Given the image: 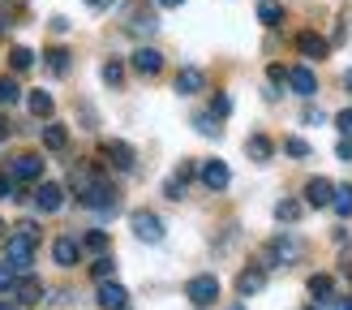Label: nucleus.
I'll list each match as a JSON object with an SVG mask.
<instances>
[{"mask_svg": "<svg viewBox=\"0 0 352 310\" xmlns=\"http://www.w3.org/2000/svg\"><path fill=\"white\" fill-rule=\"evenodd\" d=\"M185 185H189V181H181V177H172V181L164 185V194H168L172 203H181V198H185Z\"/></svg>", "mask_w": 352, "mask_h": 310, "instance_id": "nucleus-34", "label": "nucleus"}, {"mask_svg": "<svg viewBox=\"0 0 352 310\" xmlns=\"http://www.w3.org/2000/svg\"><path fill=\"white\" fill-rule=\"evenodd\" d=\"M13 280H17L13 263H0V293H5V289H13Z\"/></svg>", "mask_w": 352, "mask_h": 310, "instance_id": "nucleus-35", "label": "nucleus"}, {"mask_svg": "<svg viewBox=\"0 0 352 310\" xmlns=\"http://www.w3.org/2000/svg\"><path fill=\"white\" fill-rule=\"evenodd\" d=\"M344 91L352 95V69H348V74H344Z\"/></svg>", "mask_w": 352, "mask_h": 310, "instance_id": "nucleus-43", "label": "nucleus"}, {"mask_svg": "<svg viewBox=\"0 0 352 310\" xmlns=\"http://www.w3.org/2000/svg\"><path fill=\"white\" fill-rule=\"evenodd\" d=\"M185 298L202 310V306H210V302L219 298V280H215V276H193V280L185 285Z\"/></svg>", "mask_w": 352, "mask_h": 310, "instance_id": "nucleus-5", "label": "nucleus"}, {"mask_svg": "<svg viewBox=\"0 0 352 310\" xmlns=\"http://www.w3.org/2000/svg\"><path fill=\"white\" fill-rule=\"evenodd\" d=\"M86 5H91V9H108L112 0H86Z\"/></svg>", "mask_w": 352, "mask_h": 310, "instance_id": "nucleus-42", "label": "nucleus"}, {"mask_svg": "<svg viewBox=\"0 0 352 310\" xmlns=\"http://www.w3.org/2000/svg\"><path fill=\"white\" fill-rule=\"evenodd\" d=\"M9 177L13 181H39L43 177V160L39 155H17V160L9 164Z\"/></svg>", "mask_w": 352, "mask_h": 310, "instance_id": "nucleus-10", "label": "nucleus"}, {"mask_svg": "<svg viewBox=\"0 0 352 310\" xmlns=\"http://www.w3.org/2000/svg\"><path fill=\"white\" fill-rule=\"evenodd\" d=\"M43 56H47V69H52L56 78H69V69H74V61H69V52H65V48H47Z\"/></svg>", "mask_w": 352, "mask_h": 310, "instance_id": "nucleus-21", "label": "nucleus"}, {"mask_svg": "<svg viewBox=\"0 0 352 310\" xmlns=\"http://www.w3.org/2000/svg\"><path fill=\"white\" fill-rule=\"evenodd\" d=\"M301 211H305L301 198H279V203H275V220H279V224H296V220H301Z\"/></svg>", "mask_w": 352, "mask_h": 310, "instance_id": "nucleus-20", "label": "nucleus"}, {"mask_svg": "<svg viewBox=\"0 0 352 310\" xmlns=\"http://www.w3.org/2000/svg\"><path fill=\"white\" fill-rule=\"evenodd\" d=\"M301 310H322V306H301Z\"/></svg>", "mask_w": 352, "mask_h": 310, "instance_id": "nucleus-47", "label": "nucleus"}, {"mask_svg": "<svg viewBox=\"0 0 352 310\" xmlns=\"http://www.w3.org/2000/svg\"><path fill=\"white\" fill-rule=\"evenodd\" d=\"M262 285H267V271H262V267H245V271L236 276V293H241V298H254V293H262Z\"/></svg>", "mask_w": 352, "mask_h": 310, "instance_id": "nucleus-16", "label": "nucleus"}, {"mask_svg": "<svg viewBox=\"0 0 352 310\" xmlns=\"http://www.w3.org/2000/svg\"><path fill=\"white\" fill-rule=\"evenodd\" d=\"M322 310H352V298H327Z\"/></svg>", "mask_w": 352, "mask_h": 310, "instance_id": "nucleus-39", "label": "nucleus"}, {"mask_svg": "<svg viewBox=\"0 0 352 310\" xmlns=\"http://www.w3.org/2000/svg\"><path fill=\"white\" fill-rule=\"evenodd\" d=\"M198 177H202V185H206V189H228L232 172H228V164H223V160H206V164L198 168Z\"/></svg>", "mask_w": 352, "mask_h": 310, "instance_id": "nucleus-11", "label": "nucleus"}, {"mask_svg": "<svg viewBox=\"0 0 352 310\" xmlns=\"http://www.w3.org/2000/svg\"><path fill=\"white\" fill-rule=\"evenodd\" d=\"M193 125H198V134H206V138H219V134H223V125H219V116H215V112L193 116Z\"/></svg>", "mask_w": 352, "mask_h": 310, "instance_id": "nucleus-27", "label": "nucleus"}, {"mask_svg": "<svg viewBox=\"0 0 352 310\" xmlns=\"http://www.w3.org/2000/svg\"><path fill=\"white\" fill-rule=\"evenodd\" d=\"M65 143H69L65 125H56V121H52V125L43 130V147H47V151H65Z\"/></svg>", "mask_w": 352, "mask_h": 310, "instance_id": "nucleus-25", "label": "nucleus"}, {"mask_svg": "<svg viewBox=\"0 0 352 310\" xmlns=\"http://www.w3.org/2000/svg\"><path fill=\"white\" fill-rule=\"evenodd\" d=\"M99 306H103V310H125V306H129L125 285H116V280H99Z\"/></svg>", "mask_w": 352, "mask_h": 310, "instance_id": "nucleus-13", "label": "nucleus"}, {"mask_svg": "<svg viewBox=\"0 0 352 310\" xmlns=\"http://www.w3.org/2000/svg\"><path fill=\"white\" fill-rule=\"evenodd\" d=\"M17 95H22V91H17V82L13 78H0V103H17Z\"/></svg>", "mask_w": 352, "mask_h": 310, "instance_id": "nucleus-33", "label": "nucleus"}, {"mask_svg": "<svg viewBox=\"0 0 352 310\" xmlns=\"http://www.w3.org/2000/svg\"><path fill=\"white\" fill-rule=\"evenodd\" d=\"M9 263H13V271H22V276L34 267V237H30V233L17 229V233L9 237Z\"/></svg>", "mask_w": 352, "mask_h": 310, "instance_id": "nucleus-4", "label": "nucleus"}, {"mask_svg": "<svg viewBox=\"0 0 352 310\" xmlns=\"http://www.w3.org/2000/svg\"><path fill=\"white\" fill-rule=\"evenodd\" d=\"M108 246H112V241H108V233H103V229H91V233L82 237V250H86V254H95V258L108 254Z\"/></svg>", "mask_w": 352, "mask_h": 310, "instance_id": "nucleus-22", "label": "nucleus"}, {"mask_svg": "<svg viewBox=\"0 0 352 310\" xmlns=\"http://www.w3.org/2000/svg\"><path fill=\"white\" fill-rule=\"evenodd\" d=\"M133 69H138L142 78H160V74H164V52H160V48H138V52H133Z\"/></svg>", "mask_w": 352, "mask_h": 310, "instance_id": "nucleus-7", "label": "nucleus"}, {"mask_svg": "<svg viewBox=\"0 0 352 310\" xmlns=\"http://www.w3.org/2000/svg\"><path fill=\"white\" fill-rule=\"evenodd\" d=\"M288 86H292L301 99H314V95H318V78H314V69H305V65H292V69H288Z\"/></svg>", "mask_w": 352, "mask_h": 310, "instance_id": "nucleus-8", "label": "nucleus"}, {"mask_svg": "<svg viewBox=\"0 0 352 310\" xmlns=\"http://www.w3.org/2000/svg\"><path fill=\"white\" fill-rule=\"evenodd\" d=\"M331 198H336V185H331L327 177H314V181L305 185V203H309V207H331Z\"/></svg>", "mask_w": 352, "mask_h": 310, "instance_id": "nucleus-15", "label": "nucleus"}, {"mask_svg": "<svg viewBox=\"0 0 352 310\" xmlns=\"http://www.w3.org/2000/svg\"><path fill=\"white\" fill-rule=\"evenodd\" d=\"M0 34H5V26H0Z\"/></svg>", "mask_w": 352, "mask_h": 310, "instance_id": "nucleus-48", "label": "nucleus"}, {"mask_svg": "<svg viewBox=\"0 0 352 310\" xmlns=\"http://www.w3.org/2000/svg\"><path fill=\"white\" fill-rule=\"evenodd\" d=\"M202 86H206V74H202V69H193V65H185L181 74H176V91H181V95H198Z\"/></svg>", "mask_w": 352, "mask_h": 310, "instance_id": "nucleus-17", "label": "nucleus"}, {"mask_svg": "<svg viewBox=\"0 0 352 310\" xmlns=\"http://www.w3.org/2000/svg\"><path fill=\"white\" fill-rule=\"evenodd\" d=\"M52 258H56L60 267H78V258H82V246L74 237H56L52 241Z\"/></svg>", "mask_w": 352, "mask_h": 310, "instance_id": "nucleus-14", "label": "nucleus"}, {"mask_svg": "<svg viewBox=\"0 0 352 310\" xmlns=\"http://www.w3.org/2000/svg\"><path fill=\"white\" fill-rule=\"evenodd\" d=\"M103 82H108V86H125V65H120V61H103Z\"/></svg>", "mask_w": 352, "mask_h": 310, "instance_id": "nucleus-29", "label": "nucleus"}, {"mask_svg": "<svg viewBox=\"0 0 352 310\" xmlns=\"http://www.w3.org/2000/svg\"><path fill=\"white\" fill-rule=\"evenodd\" d=\"M245 155H250V160H254V164H267V160H271V155H275V143H271V138H267V134H254V138H250V143H245Z\"/></svg>", "mask_w": 352, "mask_h": 310, "instance_id": "nucleus-19", "label": "nucleus"}, {"mask_svg": "<svg viewBox=\"0 0 352 310\" xmlns=\"http://www.w3.org/2000/svg\"><path fill=\"white\" fill-rule=\"evenodd\" d=\"M336 125H340V134H344V138H352V108H344V112L336 116Z\"/></svg>", "mask_w": 352, "mask_h": 310, "instance_id": "nucleus-37", "label": "nucleus"}, {"mask_svg": "<svg viewBox=\"0 0 352 310\" xmlns=\"http://www.w3.org/2000/svg\"><path fill=\"white\" fill-rule=\"evenodd\" d=\"M336 155H340L344 164H352V138H340V143H336Z\"/></svg>", "mask_w": 352, "mask_h": 310, "instance_id": "nucleus-38", "label": "nucleus"}, {"mask_svg": "<svg viewBox=\"0 0 352 310\" xmlns=\"http://www.w3.org/2000/svg\"><path fill=\"white\" fill-rule=\"evenodd\" d=\"M99 155H108V164L120 168V172H133V164H138L133 147H129V143H116V138H108V143L99 147Z\"/></svg>", "mask_w": 352, "mask_h": 310, "instance_id": "nucleus-6", "label": "nucleus"}, {"mask_svg": "<svg viewBox=\"0 0 352 310\" xmlns=\"http://www.w3.org/2000/svg\"><path fill=\"white\" fill-rule=\"evenodd\" d=\"M34 207H39V211H60L65 207V185L60 181H43L34 189Z\"/></svg>", "mask_w": 352, "mask_h": 310, "instance_id": "nucleus-9", "label": "nucleus"}, {"mask_svg": "<svg viewBox=\"0 0 352 310\" xmlns=\"http://www.w3.org/2000/svg\"><path fill=\"white\" fill-rule=\"evenodd\" d=\"M9 65L17 69V74H26V69L34 65V52H30V48H13V52H9Z\"/></svg>", "mask_w": 352, "mask_h": 310, "instance_id": "nucleus-30", "label": "nucleus"}, {"mask_svg": "<svg viewBox=\"0 0 352 310\" xmlns=\"http://www.w3.org/2000/svg\"><path fill=\"white\" fill-rule=\"evenodd\" d=\"M112 271H116V263H112L108 254H103V258H95V263H91V276H95V280H112Z\"/></svg>", "mask_w": 352, "mask_h": 310, "instance_id": "nucleus-31", "label": "nucleus"}, {"mask_svg": "<svg viewBox=\"0 0 352 310\" xmlns=\"http://www.w3.org/2000/svg\"><path fill=\"white\" fill-rule=\"evenodd\" d=\"M228 310H245V306H241V302H236V306H228Z\"/></svg>", "mask_w": 352, "mask_h": 310, "instance_id": "nucleus-46", "label": "nucleus"}, {"mask_svg": "<svg viewBox=\"0 0 352 310\" xmlns=\"http://www.w3.org/2000/svg\"><path fill=\"white\" fill-rule=\"evenodd\" d=\"M284 151L292 155V160H309V155H314V151H309V143H305V138H288V143H284Z\"/></svg>", "mask_w": 352, "mask_h": 310, "instance_id": "nucleus-32", "label": "nucleus"}, {"mask_svg": "<svg viewBox=\"0 0 352 310\" xmlns=\"http://www.w3.org/2000/svg\"><path fill=\"white\" fill-rule=\"evenodd\" d=\"M0 229H5V224H0Z\"/></svg>", "mask_w": 352, "mask_h": 310, "instance_id": "nucleus-49", "label": "nucleus"}, {"mask_svg": "<svg viewBox=\"0 0 352 310\" xmlns=\"http://www.w3.org/2000/svg\"><path fill=\"white\" fill-rule=\"evenodd\" d=\"M258 22L262 26H279L284 22V5H279V0H258Z\"/></svg>", "mask_w": 352, "mask_h": 310, "instance_id": "nucleus-23", "label": "nucleus"}, {"mask_svg": "<svg viewBox=\"0 0 352 310\" xmlns=\"http://www.w3.org/2000/svg\"><path fill=\"white\" fill-rule=\"evenodd\" d=\"M301 254H305V246H301V237H292V233H275V237L267 241V263H271V267H288V263H296Z\"/></svg>", "mask_w": 352, "mask_h": 310, "instance_id": "nucleus-2", "label": "nucleus"}, {"mask_svg": "<svg viewBox=\"0 0 352 310\" xmlns=\"http://www.w3.org/2000/svg\"><path fill=\"white\" fill-rule=\"evenodd\" d=\"M0 310H17V306H13V302H0Z\"/></svg>", "mask_w": 352, "mask_h": 310, "instance_id": "nucleus-45", "label": "nucleus"}, {"mask_svg": "<svg viewBox=\"0 0 352 310\" xmlns=\"http://www.w3.org/2000/svg\"><path fill=\"white\" fill-rule=\"evenodd\" d=\"M210 112H215V116L223 121L228 112H232V99H228V95H215V103H210Z\"/></svg>", "mask_w": 352, "mask_h": 310, "instance_id": "nucleus-36", "label": "nucleus"}, {"mask_svg": "<svg viewBox=\"0 0 352 310\" xmlns=\"http://www.w3.org/2000/svg\"><path fill=\"white\" fill-rule=\"evenodd\" d=\"M39 298H43V285L34 280L30 271L22 276V280H13V302H26L30 306V302H39Z\"/></svg>", "mask_w": 352, "mask_h": 310, "instance_id": "nucleus-18", "label": "nucleus"}, {"mask_svg": "<svg viewBox=\"0 0 352 310\" xmlns=\"http://www.w3.org/2000/svg\"><path fill=\"white\" fill-rule=\"evenodd\" d=\"M9 134H13V125H9V116H5V112H0V143H5V138H9Z\"/></svg>", "mask_w": 352, "mask_h": 310, "instance_id": "nucleus-41", "label": "nucleus"}, {"mask_svg": "<svg viewBox=\"0 0 352 310\" xmlns=\"http://www.w3.org/2000/svg\"><path fill=\"white\" fill-rule=\"evenodd\" d=\"M309 293H314L318 302L336 298V280H331V276H309Z\"/></svg>", "mask_w": 352, "mask_h": 310, "instance_id": "nucleus-26", "label": "nucleus"}, {"mask_svg": "<svg viewBox=\"0 0 352 310\" xmlns=\"http://www.w3.org/2000/svg\"><path fill=\"white\" fill-rule=\"evenodd\" d=\"M160 5H164V9H176V5H185V0H160Z\"/></svg>", "mask_w": 352, "mask_h": 310, "instance_id": "nucleus-44", "label": "nucleus"}, {"mask_svg": "<svg viewBox=\"0 0 352 310\" xmlns=\"http://www.w3.org/2000/svg\"><path fill=\"white\" fill-rule=\"evenodd\" d=\"M125 310H129V306H125Z\"/></svg>", "mask_w": 352, "mask_h": 310, "instance_id": "nucleus-50", "label": "nucleus"}, {"mask_svg": "<svg viewBox=\"0 0 352 310\" xmlns=\"http://www.w3.org/2000/svg\"><path fill=\"white\" fill-rule=\"evenodd\" d=\"M296 52H301V56H309V61H327L331 43L322 39V34H314V30H301V34H296Z\"/></svg>", "mask_w": 352, "mask_h": 310, "instance_id": "nucleus-12", "label": "nucleus"}, {"mask_svg": "<svg viewBox=\"0 0 352 310\" xmlns=\"http://www.w3.org/2000/svg\"><path fill=\"white\" fill-rule=\"evenodd\" d=\"M331 207H336V211L348 220V216H352V185H336V198H331Z\"/></svg>", "mask_w": 352, "mask_h": 310, "instance_id": "nucleus-28", "label": "nucleus"}, {"mask_svg": "<svg viewBox=\"0 0 352 310\" xmlns=\"http://www.w3.org/2000/svg\"><path fill=\"white\" fill-rule=\"evenodd\" d=\"M13 189H17V181H13V177H5V172H0V198H13Z\"/></svg>", "mask_w": 352, "mask_h": 310, "instance_id": "nucleus-40", "label": "nucleus"}, {"mask_svg": "<svg viewBox=\"0 0 352 310\" xmlns=\"http://www.w3.org/2000/svg\"><path fill=\"white\" fill-rule=\"evenodd\" d=\"M26 108L34 116H52V91H30L26 95Z\"/></svg>", "mask_w": 352, "mask_h": 310, "instance_id": "nucleus-24", "label": "nucleus"}, {"mask_svg": "<svg viewBox=\"0 0 352 310\" xmlns=\"http://www.w3.org/2000/svg\"><path fill=\"white\" fill-rule=\"evenodd\" d=\"M129 224H133V237L146 241V246H160V241H164V220L155 216V211H146V207H142V211H133Z\"/></svg>", "mask_w": 352, "mask_h": 310, "instance_id": "nucleus-3", "label": "nucleus"}, {"mask_svg": "<svg viewBox=\"0 0 352 310\" xmlns=\"http://www.w3.org/2000/svg\"><path fill=\"white\" fill-rule=\"evenodd\" d=\"M82 207L86 211H99V216H108V211H116V185L108 181V177H99V172H91V177L82 181Z\"/></svg>", "mask_w": 352, "mask_h": 310, "instance_id": "nucleus-1", "label": "nucleus"}]
</instances>
